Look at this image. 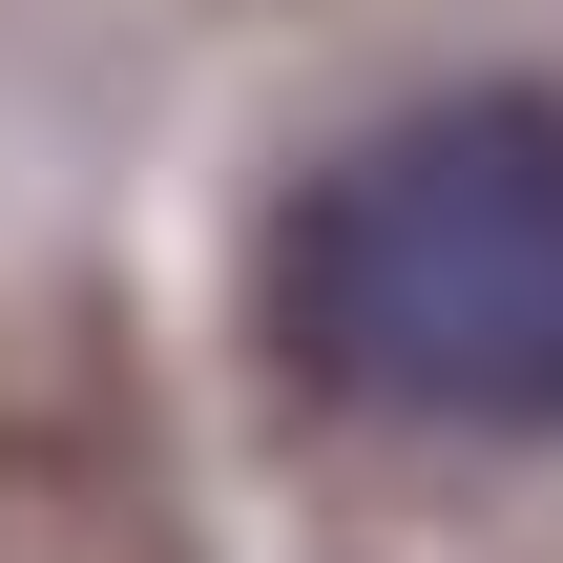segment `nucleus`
I'll list each match as a JSON object with an SVG mask.
<instances>
[{
  "mask_svg": "<svg viewBox=\"0 0 563 563\" xmlns=\"http://www.w3.org/2000/svg\"><path fill=\"white\" fill-rule=\"evenodd\" d=\"M272 355L355 418L522 439L563 418V104H397L272 230Z\"/></svg>",
  "mask_w": 563,
  "mask_h": 563,
  "instance_id": "1",
  "label": "nucleus"
}]
</instances>
